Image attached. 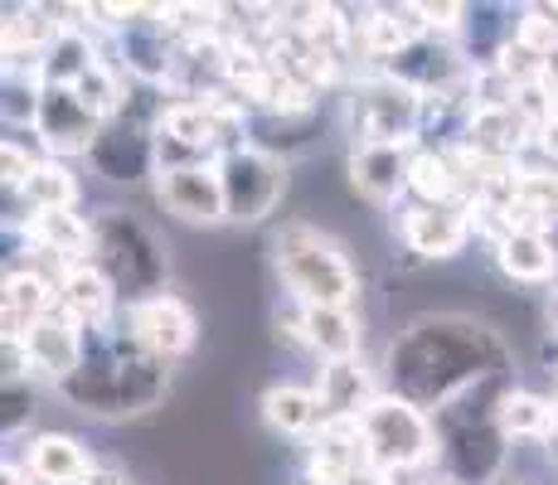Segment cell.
<instances>
[{"label":"cell","mask_w":558,"mask_h":485,"mask_svg":"<svg viewBox=\"0 0 558 485\" xmlns=\"http://www.w3.org/2000/svg\"><path fill=\"white\" fill-rule=\"evenodd\" d=\"M490 374H514V344L496 320L476 311H417L384 344V393H399L423 413Z\"/></svg>","instance_id":"1"},{"label":"cell","mask_w":558,"mask_h":485,"mask_svg":"<svg viewBox=\"0 0 558 485\" xmlns=\"http://www.w3.org/2000/svg\"><path fill=\"white\" fill-rule=\"evenodd\" d=\"M53 393H59L69 408H78L83 417L126 423V417H146L166 403L170 364L156 360V354L122 326V316H117V320H107V326L83 330L78 374L63 379Z\"/></svg>","instance_id":"2"},{"label":"cell","mask_w":558,"mask_h":485,"mask_svg":"<svg viewBox=\"0 0 558 485\" xmlns=\"http://www.w3.org/2000/svg\"><path fill=\"white\" fill-rule=\"evenodd\" d=\"M267 253H272V272L277 282L287 287V301L292 306H345L355 311L364 296V277L360 267L350 263L345 243L336 233H326L311 219H287L272 229L267 239Z\"/></svg>","instance_id":"3"},{"label":"cell","mask_w":558,"mask_h":485,"mask_svg":"<svg viewBox=\"0 0 558 485\" xmlns=\"http://www.w3.org/2000/svg\"><path fill=\"white\" fill-rule=\"evenodd\" d=\"M88 223H93L88 257L112 282L122 306H136V301H151L160 291H170V247L142 214L107 204V209L88 214Z\"/></svg>","instance_id":"4"},{"label":"cell","mask_w":558,"mask_h":485,"mask_svg":"<svg viewBox=\"0 0 558 485\" xmlns=\"http://www.w3.org/2000/svg\"><path fill=\"white\" fill-rule=\"evenodd\" d=\"M423 112L427 97L408 83L389 78L384 69H369L350 83L345 97V132L355 146H423Z\"/></svg>","instance_id":"5"},{"label":"cell","mask_w":558,"mask_h":485,"mask_svg":"<svg viewBox=\"0 0 558 485\" xmlns=\"http://www.w3.org/2000/svg\"><path fill=\"white\" fill-rule=\"evenodd\" d=\"M360 433H364L369 471L389 476V485L399 481L403 471L433 466L437 451H442V437H437L433 413H423V408L408 403V398H399V393H384L379 403L364 413Z\"/></svg>","instance_id":"6"},{"label":"cell","mask_w":558,"mask_h":485,"mask_svg":"<svg viewBox=\"0 0 558 485\" xmlns=\"http://www.w3.org/2000/svg\"><path fill=\"white\" fill-rule=\"evenodd\" d=\"M219 185H223V219L233 229H257L282 209L287 190H292V160L267 156L257 146H233L219 160Z\"/></svg>","instance_id":"7"},{"label":"cell","mask_w":558,"mask_h":485,"mask_svg":"<svg viewBox=\"0 0 558 485\" xmlns=\"http://www.w3.org/2000/svg\"><path fill=\"white\" fill-rule=\"evenodd\" d=\"M122 326L166 364L185 360V354L199 344V316L180 291H160V296H151V301L122 306Z\"/></svg>","instance_id":"8"},{"label":"cell","mask_w":558,"mask_h":485,"mask_svg":"<svg viewBox=\"0 0 558 485\" xmlns=\"http://www.w3.org/2000/svg\"><path fill=\"white\" fill-rule=\"evenodd\" d=\"M510 461H514V441L500 433V423L447 433L442 451H437L442 481H452V485H500L510 476Z\"/></svg>","instance_id":"9"},{"label":"cell","mask_w":558,"mask_h":485,"mask_svg":"<svg viewBox=\"0 0 558 485\" xmlns=\"http://www.w3.org/2000/svg\"><path fill=\"white\" fill-rule=\"evenodd\" d=\"M88 166L98 170L107 185L136 190L151 175H160L156 166V132L142 122H126V117H112V122L98 132V142L88 150Z\"/></svg>","instance_id":"10"},{"label":"cell","mask_w":558,"mask_h":485,"mask_svg":"<svg viewBox=\"0 0 558 485\" xmlns=\"http://www.w3.org/2000/svg\"><path fill=\"white\" fill-rule=\"evenodd\" d=\"M102 126L107 122L73 88H49L45 83V93H39V112H35V142L45 146V156H53V160L88 156Z\"/></svg>","instance_id":"11"},{"label":"cell","mask_w":558,"mask_h":485,"mask_svg":"<svg viewBox=\"0 0 558 485\" xmlns=\"http://www.w3.org/2000/svg\"><path fill=\"white\" fill-rule=\"evenodd\" d=\"M471 204H408L399 219V243L417 263H452L471 243Z\"/></svg>","instance_id":"12"},{"label":"cell","mask_w":558,"mask_h":485,"mask_svg":"<svg viewBox=\"0 0 558 485\" xmlns=\"http://www.w3.org/2000/svg\"><path fill=\"white\" fill-rule=\"evenodd\" d=\"M408 170H413V150L408 146H350L345 180L360 204L389 214L408 194Z\"/></svg>","instance_id":"13"},{"label":"cell","mask_w":558,"mask_h":485,"mask_svg":"<svg viewBox=\"0 0 558 485\" xmlns=\"http://www.w3.org/2000/svg\"><path fill=\"white\" fill-rule=\"evenodd\" d=\"M156 199L170 219L190 223V229H219L223 219V185L219 166H190V170H166L156 175Z\"/></svg>","instance_id":"14"},{"label":"cell","mask_w":558,"mask_h":485,"mask_svg":"<svg viewBox=\"0 0 558 485\" xmlns=\"http://www.w3.org/2000/svg\"><path fill=\"white\" fill-rule=\"evenodd\" d=\"M25 344V360H29V379L59 388L63 379H73L83 364V326L69 320L63 311L45 316L39 326H29L25 336H15Z\"/></svg>","instance_id":"15"},{"label":"cell","mask_w":558,"mask_h":485,"mask_svg":"<svg viewBox=\"0 0 558 485\" xmlns=\"http://www.w3.org/2000/svg\"><path fill=\"white\" fill-rule=\"evenodd\" d=\"M316 393L326 423H364V413L384 398V379L364 360H330L316 374Z\"/></svg>","instance_id":"16"},{"label":"cell","mask_w":558,"mask_h":485,"mask_svg":"<svg viewBox=\"0 0 558 485\" xmlns=\"http://www.w3.org/2000/svg\"><path fill=\"white\" fill-rule=\"evenodd\" d=\"M20 461L39 485H88L98 476V457L93 447H83L73 433H35L20 447Z\"/></svg>","instance_id":"17"},{"label":"cell","mask_w":558,"mask_h":485,"mask_svg":"<svg viewBox=\"0 0 558 485\" xmlns=\"http://www.w3.org/2000/svg\"><path fill=\"white\" fill-rule=\"evenodd\" d=\"M496 272L510 287H554L558 282V239L544 229H510L490 247Z\"/></svg>","instance_id":"18"},{"label":"cell","mask_w":558,"mask_h":485,"mask_svg":"<svg viewBox=\"0 0 558 485\" xmlns=\"http://www.w3.org/2000/svg\"><path fill=\"white\" fill-rule=\"evenodd\" d=\"M257 413L277 437H316L326 427V408H320L316 384L277 379L257 393Z\"/></svg>","instance_id":"19"},{"label":"cell","mask_w":558,"mask_h":485,"mask_svg":"<svg viewBox=\"0 0 558 485\" xmlns=\"http://www.w3.org/2000/svg\"><path fill=\"white\" fill-rule=\"evenodd\" d=\"M59 311L88 330V326H107V320L122 316V301H117L112 282H107L88 257V263H69L59 272Z\"/></svg>","instance_id":"20"},{"label":"cell","mask_w":558,"mask_h":485,"mask_svg":"<svg viewBox=\"0 0 558 485\" xmlns=\"http://www.w3.org/2000/svg\"><path fill=\"white\" fill-rule=\"evenodd\" d=\"M59 311V277H45L39 267L15 263L5 272V336H25L45 316Z\"/></svg>","instance_id":"21"},{"label":"cell","mask_w":558,"mask_h":485,"mask_svg":"<svg viewBox=\"0 0 558 485\" xmlns=\"http://www.w3.org/2000/svg\"><path fill=\"white\" fill-rule=\"evenodd\" d=\"M500 433L524 447H549L558 433V393H539L530 384H514L510 398L500 403Z\"/></svg>","instance_id":"22"},{"label":"cell","mask_w":558,"mask_h":485,"mask_svg":"<svg viewBox=\"0 0 558 485\" xmlns=\"http://www.w3.org/2000/svg\"><path fill=\"white\" fill-rule=\"evenodd\" d=\"M302 336L306 350L316 354L320 364L330 360H360L364 350V320L345 306H311L302 311Z\"/></svg>","instance_id":"23"},{"label":"cell","mask_w":558,"mask_h":485,"mask_svg":"<svg viewBox=\"0 0 558 485\" xmlns=\"http://www.w3.org/2000/svg\"><path fill=\"white\" fill-rule=\"evenodd\" d=\"M20 209L25 214H59V209H78L83 199V180L73 175L69 160H53L45 156L39 160V170L25 180V190L15 194Z\"/></svg>","instance_id":"24"},{"label":"cell","mask_w":558,"mask_h":485,"mask_svg":"<svg viewBox=\"0 0 558 485\" xmlns=\"http://www.w3.org/2000/svg\"><path fill=\"white\" fill-rule=\"evenodd\" d=\"M35 403H39L35 379H15V384L0 388V433H5V441L20 437L29 423H35Z\"/></svg>","instance_id":"25"},{"label":"cell","mask_w":558,"mask_h":485,"mask_svg":"<svg viewBox=\"0 0 558 485\" xmlns=\"http://www.w3.org/2000/svg\"><path fill=\"white\" fill-rule=\"evenodd\" d=\"M0 485H39V481L29 476L20 457H5V466H0Z\"/></svg>","instance_id":"26"},{"label":"cell","mask_w":558,"mask_h":485,"mask_svg":"<svg viewBox=\"0 0 558 485\" xmlns=\"http://www.w3.org/2000/svg\"><path fill=\"white\" fill-rule=\"evenodd\" d=\"M88 485H132V481H126V471H107V466H102V471H98V476H93Z\"/></svg>","instance_id":"27"},{"label":"cell","mask_w":558,"mask_h":485,"mask_svg":"<svg viewBox=\"0 0 558 485\" xmlns=\"http://www.w3.org/2000/svg\"><path fill=\"white\" fill-rule=\"evenodd\" d=\"M423 485H452V481H423Z\"/></svg>","instance_id":"28"}]
</instances>
